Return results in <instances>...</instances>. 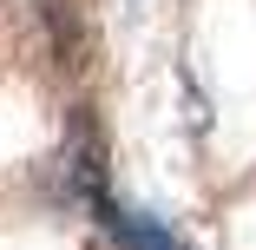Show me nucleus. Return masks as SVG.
<instances>
[{"mask_svg":"<svg viewBox=\"0 0 256 250\" xmlns=\"http://www.w3.org/2000/svg\"><path fill=\"white\" fill-rule=\"evenodd\" d=\"M98 217H106V230H112L125 250H178V237H171L158 217H144V211H125V204H112L106 191H98Z\"/></svg>","mask_w":256,"mask_h":250,"instance_id":"f257e3e1","label":"nucleus"}]
</instances>
